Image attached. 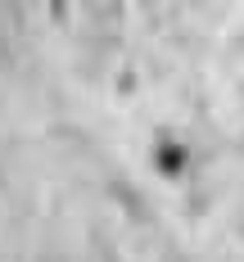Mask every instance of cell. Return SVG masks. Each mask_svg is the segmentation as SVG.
Returning a JSON list of instances; mask_svg holds the SVG:
<instances>
[{
  "mask_svg": "<svg viewBox=\"0 0 244 262\" xmlns=\"http://www.w3.org/2000/svg\"><path fill=\"white\" fill-rule=\"evenodd\" d=\"M172 167H181V154H172V149H167V154H163V172H172Z\"/></svg>",
  "mask_w": 244,
  "mask_h": 262,
  "instance_id": "1",
  "label": "cell"
}]
</instances>
